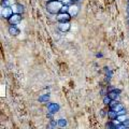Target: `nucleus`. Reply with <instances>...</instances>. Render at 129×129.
<instances>
[{"instance_id": "obj_1", "label": "nucleus", "mask_w": 129, "mask_h": 129, "mask_svg": "<svg viewBox=\"0 0 129 129\" xmlns=\"http://www.w3.org/2000/svg\"><path fill=\"white\" fill-rule=\"evenodd\" d=\"M63 6V2L61 0H48L46 2V11L50 14H56L57 15L61 8Z\"/></svg>"}, {"instance_id": "obj_2", "label": "nucleus", "mask_w": 129, "mask_h": 129, "mask_svg": "<svg viewBox=\"0 0 129 129\" xmlns=\"http://www.w3.org/2000/svg\"><path fill=\"white\" fill-rule=\"evenodd\" d=\"M13 13L14 12H13L12 7H1V17L2 18L9 19Z\"/></svg>"}, {"instance_id": "obj_3", "label": "nucleus", "mask_w": 129, "mask_h": 129, "mask_svg": "<svg viewBox=\"0 0 129 129\" xmlns=\"http://www.w3.org/2000/svg\"><path fill=\"white\" fill-rule=\"evenodd\" d=\"M56 18H57L58 23H63V22H70L72 16L69 14V12H66V13L60 12V13H58L57 15H56Z\"/></svg>"}, {"instance_id": "obj_4", "label": "nucleus", "mask_w": 129, "mask_h": 129, "mask_svg": "<svg viewBox=\"0 0 129 129\" xmlns=\"http://www.w3.org/2000/svg\"><path fill=\"white\" fill-rule=\"evenodd\" d=\"M22 14L19 13H13L12 14L11 17L8 19V22H9L10 25H17V24L22 21Z\"/></svg>"}, {"instance_id": "obj_5", "label": "nucleus", "mask_w": 129, "mask_h": 129, "mask_svg": "<svg viewBox=\"0 0 129 129\" xmlns=\"http://www.w3.org/2000/svg\"><path fill=\"white\" fill-rule=\"evenodd\" d=\"M79 12H80V6L76 5L75 2L71 3L69 6V14L72 16V17H75V16L79 14Z\"/></svg>"}, {"instance_id": "obj_6", "label": "nucleus", "mask_w": 129, "mask_h": 129, "mask_svg": "<svg viewBox=\"0 0 129 129\" xmlns=\"http://www.w3.org/2000/svg\"><path fill=\"white\" fill-rule=\"evenodd\" d=\"M59 109H60V106L56 102H50L47 104V111H48V113H51V114L57 113L59 111Z\"/></svg>"}, {"instance_id": "obj_7", "label": "nucleus", "mask_w": 129, "mask_h": 129, "mask_svg": "<svg viewBox=\"0 0 129 129\" xmlns=\"http://www.w3.org/2000/svg\"><path fill=\"white\" fill-rule=\"evenodd\" d=\"M57 27L61 32H68L70 30L71 25H70V22H63V23H58Z\"/></svg>"}, {"instance_id": "obj_8", "label": "nucleus", "mask_w": 129, "mask_h": 129, "mask_svg": "<svg viewBox=\"0 0 129 129\" xmlns=\"http://www.w3.org/2000/svg\"><path fill=\"white\" fill-rule=\"evenodd\" d=\"M119 94H120V90L119 89H115V88L108 91V96L110 97L112 100H117L119 98Z\"/></svg>"}, {"instance_id": "obj_9", "label": "nucleus", "mask_w": 129, "mask_h": 129, "mask_svg": "<svg viewBox=\"0 0 129 129\" xmlns=\"http://www.w3.org/2000/svg\"><path fill=\"white\" fill-rule=\"evenodd\" d=\"M12 9H13L14 13H19V14L24 13V6L19 5V3H15V5H13L12 6Z\"/></svg>"}, {"instance_id": "obj_10", "label": "nucleus", "mask_w": 129, "mask_h": 129, "mask_svg": "<svg viewBox=\"0 0 129 129\" xmlns=\"http://www.w3.org/2000/svg\"><path fill=\"white\" fill-rule=\"evenodd\" d=\"M8 30H9V34H10L11 36H14V37L18 36V35H19V32H21V31H19V29H18V28L16 27L15 25H11Z\"/></svg>"}, {"instance_id": "obj_11", "label": "nucleus", "mask_w": 129, "mask_h": 129, "mask_svg": "<svg viewBox=\"0 0 129 129\" xmlns=\"http://www.w3.org/2000/svg\"><path fill=\"white\" fill-rule=\"evenodd\" d=\"M38 101L41 102V103H47L50 101V95L48 94H44V95H41L38 98Z\"/></svg>"}, {"instance_id": "obj_12", "label": "nucleus", "mask_w": 129, "mask_h": 129, "mask_svg": "<svg viewBox=\"0 0 129 129\" xmlns=\"http://www.w3.org/2000/svg\"><path fill=\"white\" fill-rule=\"evenodd\" d=\"M108 117L110 119H115L116 117H117V112H115L114 110L110 109V110L108 111Z\"/></svg>"}, {"instance_id": "obj_13", "label": "nucleus", "mask_w": 129, "mask_h": 129, "mask_svg": "<svg viewBox=\"0 0 129 129\" xmlns=\"http://www.w3.org/2000/svg\"><path fill=\"white\" fill-rule=\"evenodd\" d=\"M111 109H112V110H114L115 112H119L120 110H123V109H124V106H123V103L117 102V103H116L114 107L111 108Z\"/></svg>"}, {"instance_id": "obj_14", "label": "nucleus", "mask_w": 129, "mask_h": 129, "mask_svg": "<svg viewBox=\"0 0 129 129\" xmlns=\"http://www.w3.org/2000/svg\"><path fill=\"white\" fill-rule=\"evenodd\" d=\"M67 125H68V122H67L66 118H60V119H58V127L63 128V127H66Z\"/></svg>"}, {"instance_id": "obj_15", "label": "nucleus", "mask_w": 129, "mask_h": 129, "mask_svg": "<svg viewBox=\"0 0 129 129\" xmlns=\"http://www.w3.org/2000/svg\"><path fill=\"white\" fill-rule=\"evenodd\" d=\"M57 126H58V120H55V119L50 120V124H48V127L50 128H56Z\"/></svg>"}, {"instance_id": "obj_16", "label": "nucleus", "mask_w": 129, "mask_h": 129, "mask_svg": "<svg viewBox=\"0 0 129 129\" xmlns=\"http://www.w3.org/2000/svg\"><path fill=\"white\" fill-rule=\"evenodd\" d=\"M116 119L119 120L120 123H124L125 120H127V119H128V117H127V115H126V114H122V115H117Z\"/></svg>"}, {"instance_id": "obj_17", "label": "nucleus", "mask_w": 129, "mask_h": 129, "mask_svg": "<svg viewBox=\"0 0 129 129\" xmlns=\"http://www.w3.org/2000/svg\"><path fill=\"white\" fill-rule=\"evenodd\" d=\"M112 101V99L109 97L108 95H106V96H103V103L106 104V106H109L110 104V102Z\"/></svg>"}, {"instance_id": "obj_18", "label": "nucleus", "mask_w": 129, "mask_h": 129, "mask_svg": "<svg viewBox=\"0 0 129 129\" xmlns=\"http://www.w3.org/2000/svg\"><path fill=\"white\" fill-rule=\"evenodd\" d=\"M106 126H107V128L117 129V126H116V125H115L114 123H113V120H112V119H111V120H110V122H109V123H107V125H106Z\"/></svg>"}, {"instance_id": "obj_19", "label": "nucleus", "mask_w": 129, "mask_h": 129, "mask_svg": "<svg viewBox=\"0 0 129 129\" xmlns=\"http://www.w3.org/2000/svg\"><path fill=\"white\" fill-rule=\"evenodd\" d=\"M60 12H62V13H66V12H69V6L68 5H63L61 10H60ZM59 12V13H60Z\"/></svg>"}, {"instance_id": "obj_20", "label": "nucleus", "mask_w": 129, "mask_h": 129, "mask_svg": "<svg viewBox=\"0 0 129 129\" xmlns=\"http://www.w3.org/2000/svg\"><path fill=\"white\" fill-rule=\"evenodd\" d=\"M1 7H10V3L7 0H2L1 1Z\"/></svg>"}, {"instance_id": "obj_21", "label": "nucleus", "mask_w": 129, "mask_h": 129, "mask_svg": "<svg viewBox=\"0 0 129 129\" xmlns=\"http://www.w3.org/2000/svg\"><path fill=\"white\" fill-rule=\"evenodd\" d=\"M97 57H102V54H97Z\"/></svg>"}, {"instance_id": "obj_22", "label": "nucleus", "mask_w": 129, "mask_h": 129, "mask_svg": "<svg viewBox=\"0 0 129 129\" xmlns=\"http://www.w3.org/2000/svg\"><path fill=\"white\" fill-rule=\"evenodd\" d=\"M71 1H72V2H79L80 0H71Z\"/></svg>"}, {"instance_id": "obj_23", "label": "nucleus", "mask_w": 129, "mask_h": 129, "mask_svg": "<svg viewBox=\"0 0 129 129\" xmlns=\"http://www.w3.org/2000/svg\"><path fill=\"white\" fill-rule=\"evenodd\" d=\"M127 13H128V15H129V6H128V9H127Z\"/></svg>"}, {"instance_id": "obj_24", "label": "nucleus", "mask_w": 129, "mask_h": 129, "mask_svg": "<svg viewBox=\"0 0 129 129\" xmlns=\"http://www.w3.org/2000/svg\"><path fill=\"white\" fill-rule=\"evenodd\" d=\"M127 22H128V24H129V16H128V19H127Z\"/></svg>"}, {"instance_id": "obj_25", "label": "nucleus", "mask_w": 129, "mask_h": 129, "mask_svg": "<svg viewBox=\"0 0 129 129\" xmlns=\"http://www.w3.org/2000/svg\"><path fill=\"white\" fill-rule=\"evenodd\" d=\"M127 1H128V6H129V0H127Z\"/></svg>"}]
</instances>
